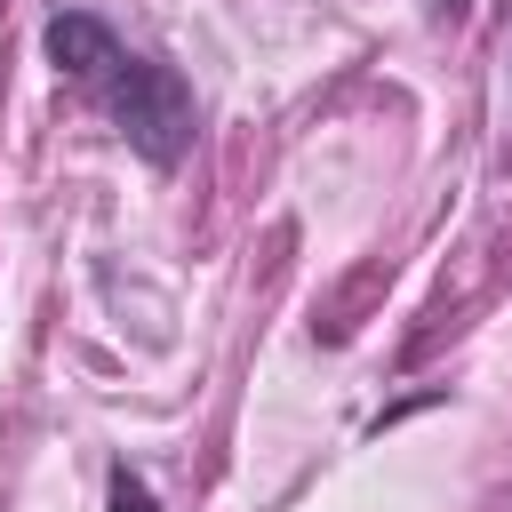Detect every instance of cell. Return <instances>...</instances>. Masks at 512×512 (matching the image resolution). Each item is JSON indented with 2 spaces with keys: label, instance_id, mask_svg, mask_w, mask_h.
Listing matches in <instances>:
<instances>
[{
  "label": "cell",
  "instance_id": "1",
  "mask_svg": "<svg viewBox=\"0 0 512 512\" xmlns=\"http://www.w3.org/2000/svg\"><path fill=\"white\" fill-rule=\"evenodd\" d=\"M96 96H104V112H112V128L152 160V168H176L184 152H192V88H184V72L176 64H160V56H120L104 80H96Z\"/></svg>",
  "mask_w": 512,
  "mask_h": 512
},
{
  "label": "cell",
  "instance_id": "2",
  "mask_svg": "<svg viewBox=\"0 0 512 512\" xmlns=\"http://www.w3.org/2000/svg\"><path fill=\"white\" fill-rule=\"evenodd\" d=\"M40 48H48V64L56 72H72V80H104L128 48H120V32L104 24V16H88V8H64V16H48V32H40Z\"/></svg>",
  "mask_w": 512,
  "mask_h": 512
},
{
  "label": "cell",
  "instance_id": "3",
  "mask_svg": "<svg viewBox=\"0 0 512 512\" xmlns=\"http://www.w3.org/2000/svg\"><path fill=\"white\" fill-rule=\"evenodd\" d=\"M104 512H160V504H152V488H144V472H128V464H112V480H104Z\"/></svg>",
  "mask_w": 512,
  "mask_h": 512
}]
</instances>
